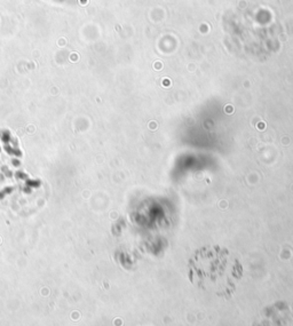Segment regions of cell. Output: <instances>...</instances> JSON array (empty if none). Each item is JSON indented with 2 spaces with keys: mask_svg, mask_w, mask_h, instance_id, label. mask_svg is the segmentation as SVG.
<instances>
[{
  "mask_svg": "<svg viewBox=\"0 0 293 326\" xmlns=\"http://www.w3.org/2000/svg\"><path fill=\"white\" fill-rule=\"evenodd\" d=\"M236 267V261L226 250L219 247L205 249L197 252L191 260L190 278L198 286L214 288L217 293H220L229 285L234 287Z\"/></svg>",
  "mask_w": 293,
  "mask_h": 326,
  "instance_id": "1",
  "label": "cell"
}]
</instances>
